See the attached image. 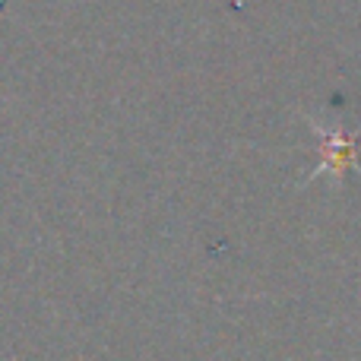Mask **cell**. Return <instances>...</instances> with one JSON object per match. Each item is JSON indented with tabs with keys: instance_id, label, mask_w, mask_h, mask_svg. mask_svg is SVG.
I'll return each mask as SVG.
<instances>
[{
	"instance_id": "6da1fadb",
	"label": "cell",
	"mask_w": 361,
	"mask_h": 361,
	"mask_svg": "<svg viewBox=\"0 0 361 361\" xmlns=\"http://www.w3.org/2000/svg\"><path fill=\"white\" fill-rule=\"evenodd\" d=\"M311 130L314 137L320 140V165L311 171V178H320V175H333V178H343L345 169H358L361 171V162H358V133H345L343 127H324L317 121H311Z\"/></svg>"
}]
</instances>
